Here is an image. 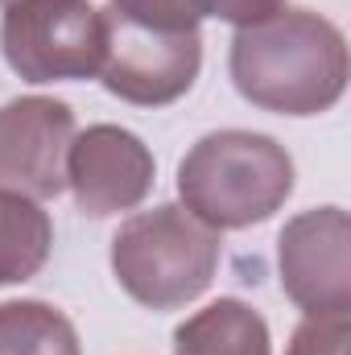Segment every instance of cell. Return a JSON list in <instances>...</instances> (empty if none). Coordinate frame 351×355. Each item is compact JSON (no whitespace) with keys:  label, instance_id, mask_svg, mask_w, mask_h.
<instances>
[{"label":"cell","instance_id":"52a82bcc","mask_svg":"<svg viewBox=\"0 0 351 355\" xmlns=\"http://www.w3.org/2000/svg\"><path fill=\"white\" fill-rule=\"evenodd\" d=\"M75 112L54 95H21L0 103V190L58 198L67 190V153Z\"/></svg>","mask_w":351,"mask_h":355},{"label":"cell","instance_id":"9a60e30c","mask_svg":"<svg viewBox=\"0 0 351 355\" xmlns=\"http://www.w3.org/2000/svg\"><path fill=\"white\" fill-rule=\"evenodd\" d=\"M4 4H12V0H0V8H4Z\"/></svg>","mask_w":351,"mask_h":355},{"label":"cell","instance_id":"ba28073f","mask_svg":"<svg viewBox=\"0 0 351 355\" xmlns=\"http://www.w3.org/2000/svg\"><path fill=\"white\" fill-rule=\"evenodd\" d=\"M157 162L149 145L120 124H91L75 132L67 153V190L91 219L132 211L149 198Z\"/></svg>","mask_w":351,"mask_h":355},{"label":"cell","instance_id":"9c48e42d","mask_svg":"<svg viewBox=\"0 0 351 355\" xmlns=\"http://www.w3.org/2000/svg\"><path fill=\"white\" fill-rule=\"evenodd\" d=\"M174 355H273L268 322L248 302L219 297L178 322Z\"/></svg>","mask_w":351,"mask_h":355},{"label":"cell","instance_id":"277c9868","mask_svg":"<svg viewBox=\"0 0 351 355\" xmlns=\"http://www.w3.org/2000/svg\"><path fill=\"white\" fill-rule=\"evenodd\" d=\"M0 54L25 83L99 79L103 12L91 0H12L0 17Z\"/></svg>","mask_w":351,"mask_h":355},{"label":"cell","instance_id":"7a4b0ae2","mask_svg":"<svg viewBox=\"0 0 351 355\" xmlns=\"http://www.w3.org/2000/svg\"><path fill=\"white\" fill-rule=\"evenodd\" d=\"M293 194L289 149L248 128H219L198 137L178 162V198L211 232H244L273 219Z\"/></svg>","mask_w":351,"mask_h":355},{"label":"cell","instance_id":"5bb4252c","mask_svg":"<svg viewBox=\"0 0 351 355\" xmlns=\"http://www.w3.org/2000/svg\"><path fill=\"white\" fill-rule=\"evenodd\" d=\"M198 17H215V21H228L236 29H248V25H261L273 12L285 8V0H194Z\"/></svg>","mask_w":351,"mask_h":355},{"label":"cell","instance_id":"6da1fadb","mask_svg":"<svg viewBox=\"0 0 351 355\" xmlns=\"http://www.w3.org/2000/svg\"><path fill=\"white\" fill-rule=\"evenodd\" d=\"M228 71L236 91L277 116H323L348 91V37L314 8H281L236 29Z\"/></svg>","mask_w":351,"mask_h":355},{"label":"cell","instance_id":"5b68a950","mask_svg":"<svg viewBox=\"0 0 351 355\" xmlns=\"http://www.w3.org/2000/svg\"><path fill=\"white\" fill-rule=\"evenodd\" d=\"M103 12V67L99 83L108 95L137 107H166L194 87L203 71V37L198 29H149L124 21L108 4Z\"/></svg>","mask_w":351,"mask_h":355},{"label":"cell","instance_id":"30bf717a","mask_svg":"<svg viewBox=\"0 0 351 355\" xmlns=\"http://www.w3.org/2000/svg\"><path fill=\"white\" fill-rule=\"evenodd\" d=\"M54 248L50 211L17 190H0V289L37 277Z\"/></svg>","mask_w":351,"mask_h":355},{"label":"cell","instance_id":"8992f818","mask_svg":"<svg viewBox=\"0 0 351 355\" xmlns=\"http://www.w3.org/2000/svg\"><path fill=\"white\" fill-rule=\"evenodd\" d=\"M285 297L306 314H351V219L343 207H310L277 236Z\"/></svg>","mask_w":351,"mask_h":355},{"label":"cell","instance_id":"4fadbf2b","mask_svg":"<svg viewBox=\"0 0 351 355\" xmlns=\"http://www.w3.org/2000/svg\"><path fill=\"white\" fill-rule=\"evenodd\" d=\"M112 12H120L124 21H137V25H149V29H198V8L194 0H108Z\"/></svg>","mask_w":351,"mask_h":355},{"label":"cell","instance_id":"8fae6325","mask_svg":"<svg viewBox=\"0 0 351 355\" xmlns=\"http://www.w3.org/2000/svg\"><path fill=\"white\" fill-rule=\"evenodd\" d=\"M0 355H83L75 322L37 297L0 302Z\"/></svg>","mask_w":351,"mask_h":355},{"label":"cell","instance_id":"7c38bea8","mask_svg":"<svg viewBox=\"0 0 351 355\" xmlns=\"http://www.w3.org/2000/svg\"><path fill=\"white\" fill-rule=\"evenodd\" d=\"M351 314H306L289 335L285 355H348Z\"/></svg>","mask_w":351,"mask_h":355},{"label":"cell","instance_id":"3957f363","mask_svg":"<svg viewBox=\"0 0 351 355\" xmlns=\"http://www.w3.org/2000/svg\"><path fill=\"white\" fill-rule=\"evenodd\" d=\"M223 257L219 232L198 223L182 202L137 211L112 236V272L145 310H182L198 302Z\"/></svg>","mask_w":351,"mask_h":355}]
</instances>
